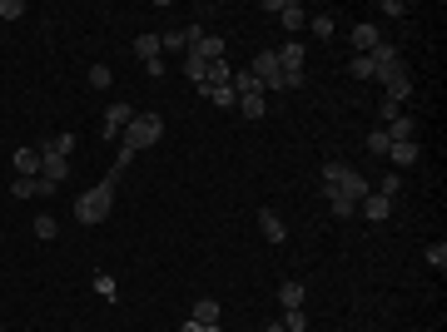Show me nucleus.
<instances>
[{
    "instance_id": "1a4fd4ad",
    "label": "nucleus",
    "mask_w": 447,
    "mask_h": 332,
    "mask_svg": "<svg viewBox=\"0 0 447 332\" xmlns=\"http://www.w3.org/2000/svg\"><path fill=\"white\" fill-rule=\"evenodd\" d=\"M378 40H383V35H378V25H368V20H358V25H353V55H368Z\"/></svg>"
},
{
    "instance_id": "a19ab883",
    "label": "nucleus",
    "mask_w": 447,
    "mask_h": 332,
    "mask_svg": "<svg viewBox=\"0 0 447 332\" xmlns=\"http://www.w3.org/2000/svg\"><path fill=\"white\" fill-rule=\"evenodd\" d=\"M263 332H283V323H268V328H263Z\"/></svg>"
},
{
    "instance_id": "aec40b11",
    "label": "nucleus",
    "mask_w": 447,
    "mask_h": 332,
    "mask_svg": "<svg viewBox=\"0 0 447 332\" xmlns=\"http://www.w3.org/2000/svg\"><path fill=\"white\" fill-rule=\"evenodd\" d=\"M194 323H199V328H219V303H214V298H199V303H194Z\"/></svg>"
},
{
    "instance_id": "f8f14e48",
    "label": "nucleus",
    "mask_w": 447,
    "mask_h": 332,
    "mask_svg": "<svg viewBox=\"0 0 447 332\" xmlns=\"http://www.w3.org/2000/svg\"><path fill=\"white\" fill-rule=\"evenodd\" d=\"M40 179L60 189V184L70 179V159H40Z\"/></svg>"
},
{
    "instance_id": "2f4dec72",
    "label": "nucleus",
    "mask_w": 447,
    "mask_h": 332,
    "mask_svg": "<svg viewBox=\"0 0 447 332\" xmlns=\"http://www.w3.org/2000/svg\"><path fill=\"white\" fill-rule=\"evenodd\" d=\"M159 45H164V50H189V30L179 25V30H169V35H164Z\"/></svg>"
},
{
    "instance_id": "4c0bfd02",
    "label": "nucleus",
    "mask_w": 447,
    "mask_h": 332,
    "mask_svg": "<svg viewBox=\"0 0 447 332\" xmlns=\"http://www.w3.org/2000/svg\"><path fill=\"white\" fill-rule=\"evenodd\" d=\"M378 10H383V15H393V20H398V15H408V5H403V0H383Z\"/></svg>"
},
{
    "instance_id": "c9c22d12",
    "label": "nucleus",
    "mask_w": 447,
    "mask_h": 332,
    "mask_svg": "<svg viewBox=\"0 0 447 332\" xmlns=\"http://www.w3.org/2000/svg\"><path fill=\"white\" fill-rule=\"evenodd\" d=\"M25 15V0H0V20H20Z\"/></svg>"
},
{
    "instance_id": "a878e982",
    "label": "nucleus",
    "mask_w": 447,
    "mask_h": 332,
    "mask_svg": "<svg viewBox=\"0 0 447 332\" xmlns=\"http://www.w3.org/2000/svg\"><path fill=\"white\" fill-rule=\"evenodd\" d=\"M95 293H100L105 303H119V283H114L110 273H95Z\"/></svg>"
},
{
    "instance_id": "2eb2a0df",
    "label": "nucleus",
    "mask_w": 447,
    "mask_h": 332,
    "mask_svg": "<svg viewBox=\"0 0 447 332\" xmlns=\"http://www.w3.org/2000/svg\"><path fill=\"white\" fill-rule=\"evenodd\" d=\"M273 55H278V65H283V70H303V60H308V50H303L298 40H288V45H283V50H273Z\"/></svg>"
},
{
    "instance_id": "b1692460",
    "label": "nucleus",
    "mask_w": 447,
    "mask_h": 332,
    "mask_svg": "<svg viewBox=\"0 0 447 332\" xmlns=\"http://www.w3.org/2000/svg\"><path fill=\"white\" fill-rule=\"evenodd\" d=\"M398 189H403V174H398V169H393V174H383V179H378V189H373V194H378V199H388V204H393V199H398Z\"/></svg>"
},
{
    "instance_id": "393cba45",
    "label": "nucleus",
    "mask_w": 447,
    "mask_h": 332,
    "mask_svg": "<svg viewBox=\"0 0 447 332\" xmlns=\"http://www.w3.org/2000/svg\"><path fill=\"white\" fill-rule=\"evenodd\" d=\"M184 75H189L194 85H204V80H209V60H199V55H184Z\"/></svg>"
},
{
    "instance_id": "bb28decb",
    "label": "nucleus",
    "mask_w": 447,
    "mask_h": 332,
    "mask_svg": "<svg viewBox=\"0 0 447 332\" xmlns=\"http://www.w3.org/2000/svg\"><path fill=\"white\" fill-rule=\"evenodd\" d=\"M110 85H114L110 65H90V90H110Z\"/></svg>"
},
{
    "instance_id": "f3484780",
    "label": "nucleus",
    "mask_w": 447,
    "mask_h": 332,
    "mask_svg": "<svg viewBox=\"0 0 447 332\" xmlns=\"http://www.w3.org/2000/svg\"><path fill=\"white\" fill-rule=\"evenodd\" d=\"M15 174L40 179V149H15Z\"/></svg>"
},
{
    "instance_id": "ea45409f",
    "label": "nucleus",
    "mask_w": 447,
    "mask_h": 332,
    "mask_svg": "<svg viewBox=\"0 0 447 332\" xmlns=\"http://www.w3.org/2000/svg\"><path fill=\"white\" fill-rule=\"evenodd\" d=\"M179 332H204V328H199V323H194V318H189V323H184V328H179Z\"/></svg>"
},
{
    "instance_id": "f704fd0d",
    "label": "nucleus",
    "mask_w": 447,
    "mask_h": 332,
    "mask_svg": "<svg viewBox=\"0 0 447 332\" xmlns=\"http://www.w3.org/2000/svg\"><path fill=\"white\" fill-rule=\"evenodd\" d=\"M368 154H378V159L388 154V129H373V134H368Z\"/></svg>"
},
{
    "instance_id": "e433bc0d",
    "label": "nucleus",
    "mask_w": 447,
    "mask_h": 332,
    "mask_svg": "<svg viewBox=\"0 0 447 332\" xmlns=\"http://www.w3.org/2000/svg\"><path fill=\"white\" fill-rule=\"evenodd\" d=\"M144 75H149V80H164V55H154V60H144Z\"/></svg>"
},
{
    "instance_id": "39448f33",
    "label": "nucleus",
    "mask_w": 447,
    "mask_h": 332,
    "mask_svg": "<svg viewBox=\"0 0 447 332\" xmlns=\"http://www.w3.org/2000/svg\"><path fill=\"white\" fill-rule=\"evenodd\" d=\"M129 124H134V110H129L124 100H119V105H110V110H105V139H114V134H124Z\"/></svg>"
},
{
    "instance_id": "423d86ee",
    "label": "nucleus",
    "mask_w": 447,
    "mask_h": 332,
    "mask_svg": "<svg viewBox=\"0 0 447 332\" xmlns=\"http://www.w3.org/2000/svg\"><path fill=\"white\" fill-rule=\"evenodd\" d=\"M75 149V134H45L40 139V159H70Z\"/></svg>"
},
{
    "instance_id": "0eeeda50",
    "label": "nucleus",
    "mask_w": 447,
    "mask_h": 332,
    "mask_svg": "<svg viewBox=\"0 0 447 332\" xmlns=\"http://www.w3.org/2000/svg\"><path fill=\"white\" fill-rule=\"evenodd\" d=\"M388 159H393L398 169H413V164H418V139H393V144H388Z\"/></svg>"
},
{
    "instance_id": "c85d7f7f",
    "label": "nucleus",
    "mask_w": 447,
    "mask_h": 332,
    "mask_svg": "<svg viewBox=\"0 0 447 332\" xmlns=\"http://www.w3.org/2000/svg\"><path fill=\"white\" fill-rule=\"evenodd\" d=\"M283 332H308V313L303 308H288L283 313Z\"/></svg>"
},
{
    "instance_id": "473e14b6",
    "label": "nucleus",
    "mask_w": 447,
    "mask_h": 332,
    "mask_svg": "<svg viewBox=\"0 0 447 332\" xmlns=\"http://www.w3.org/2000/svg\"><path fill=\"white\" fill-rule=\"evenodd\" d=\"M348 70H353V80H373V60H368V55H353Z\"/></svg>"
},
{
    "instance_id": "6ab92c4d",
    "label": "nucleus",
    "mask_w": 447,
    "mask_h": 332,
    "mask_svg": "<svg viewBox=\"0 0 447 332\" xmlns=\"http://www.w3.org/2000/svg\"><path fill=\"white\" fill-rule=\"evenodd\" d=\"M383 129H388V144H393V139H413V134H418V119H413V114H398V119L383 124Z\"/></svg>"
},
{
    "instance_id": "7ed1b4c3",
    "label": "nucleus",
    "mask_w": 447,
    "mask_h": 332,
    "mask_svg": "<svg viewBox=\"0 0 447 332\" xmlns=\"http://www.w3.org/2000/svg\"><path fill=\"white\" fill-rule=\"evenodd\" d=\"M248 70H253V80H258V90H263V95H278V90H283V65H278V55H273V50L253 55V65H248Z\"/></svg>"
},
{
    "instance_id": "20e7f679",
    "label": "nucleus",
    "mask_w": 447,
    "mask_h": 332,
    "mask_svg": "<svg viewBox=\"0 0 447 332\" xmlns=\"http://www.w3.org/2000/svg\"><path fill=\"white\" fill-rule=\"evenodd\" d=\"M268 10H273L288 30H303V25H308V10H303L298 0H268Z\"/></svg>"
},
{
    "instance_id": "72a5a7b5",
    "label": "nucleus",
    "mask_w": 447,
    "mask_h": 332,
    "mask_svg": "<svg viewBox=\"0 0 447 332\" xmlns=\"http://www.w3.org/2000/svg\"><path fill=\"white\" fill-rule=\"evenodd\" d=\"M423 258H428V263L443 273V268H447V243H428V253H423Z\"/></svg>"
},
{
    "instance_id": "f03ea898",
    "label": "nucleus",
    "mask_w": 447,
    "mask_h": 332,
    "mask_svg": "<svg viewBox=\"0 0 447 332\" xmlns=\"http://www.w3.org/2000/svg\"><path fill=\"white\" fill-rule=\"evenodd\" d=\"M159 134H164V119L159 114H134V124L124 129V149H149V144H159Z\"/></svg>"
},
{
    "instance_id": "6e6552de",
    "label": "nucleus",
    "mask_w": 447,
    "mask_h": 332,
    "mask_svg": "<svg viewBox=\"0 0 447 332\" xmlns=\"http://www.w3.org/2000/svg\"><path fill=\"white\" fill-rule=\"evenodd\" d=\"M258 228H263V238H268V243H283V238H288V223L278 219L273 209H258Z\"/></svg>"
},
{
    "instance_id": "7c9ffc66",
    "label": "nucleus",
    "mask_w": 447,
    "mask_h": 332,
    "mask_svg": "<svg viewBox=\"0 0 447 332\" xmlns=\"http://www.w3.org/2000/svg\"><path fill=\"white\" fill-rule=\"evenodd\" d=\"M308 30H313L318 40H328V35H333L338 25H333V15H308Z\"/></svg>"
},
{
    "instance_id": "dca6fc26",
    "label": "nucleus",
    "mask_w": 447,
    "mask_h": 332,
    "mask_svg": "<svg viewBox=\"0 0 447 332\" xmlns=\"http://www.w3.org/2000/svg\"><path fill=\"white\" fill-rule=\"evenodd\" d=\"M228 90H233V95H238V100H243V95H263V90H258V80H253V70H248V65H243V70H238V75H228Z\"/></svg>"
},
{
    "instance_id": "9d476101",
    "label": "nucleus",
    "mask_w": 447,
    "mask_h": 332,
    "mask_svg": "<svg viewBox=\"0 0 447 332\" xmlns=\"http://www.w3.org/2000/svg\"><path fill=\"white\" fill-rule=\"evenodd\" d=\"M10 194H15V199H35V194H40V199H45V194H55V184H45V179H25V174H20V179L10 184Z\"/></svg>"
},
{
    "instance_id": "9b49d317",
    "label": "nucleus",
    "mask_w": 447,
    "mask_h": 332,
    "mask_svg": "<svg viewBox=\"0 0 447 332\" xmlns=\"http://www.w3.org/2000/svg\"><path fill=\"white\" fill-rule=\"evenodd\" d=\"M358 214H363L368 223H383L388 214H393V204H388V199H378V194H368V199H358Z\"/></svg>"
},
{
    "instance_id": "ddd939ff",
    "label": "nucleus",
    "mask_w": 447,
    "mask_h": 332,
    "mask_svg": "<svg viewBox=\"0 0 447 332\" xmlns=\"http://www.w3.org/2000/svg\"><path fill=\"white\" fill-rule=\"evenodd\" d=\"M338 194H348V199L358 204V199H368L373 189H368V179H363L358 169H348V174H343V184H338Z\"/></svg>"
},
{
    "instance_id": "412c9836",
    "label": "nucleus",
    "mask_w": 447,
    "mask_h": 332,
    "mask_svg": "<svg viewBox=\"0 0 447 332\" xmlns=\"http://www.w3.org/2000/svg\"><path fill=\"white\" fill-rule=\"evenodd\" d=\"M408 95H413V80H408V70H398V75L388 80V95H383V100H398V105H403Z\"/></svg>"
},
{
    "instance_id": "f257e3e1",
    "label": "nucleus",
    "mask_w": 447,
    "mask_h": 332,
    "mask_svg": "<svg viewBox=\"0 0 447 332\" xmlns=\"http://www.w3.org/2000/svg\"><path fill=\"white\" fill-rule=\"evenodd\" d=\"M114 184H119V174L110 169V174H105V179L90 189V194H80V199H75V219L85 223V228H95V223L110 219V209H114Z\"/></svg>"
},
{
    "instance_id": "cd10ccee",
    "label": "nucleus",
    "mask_w": 447,
    "mask_h": 332,
    "mask_svg": "<svg viewBox=\"0 0 447 332\" xmlns=\"http://www.w3.org/2000/svg\"><path fill=\"white\" fill-rule=\"evenodd\" d=\"M55 233H60V223L50 219V214H35V238H40V243H50Z\"/></svg>"
},
{
    "instance_id": "a211bd4d",
    "label": "nucleus",
    "mask_w": 447,
    "mask_h": 332,
    "mask_svg": "<svg viewBox=\"0 0 447 332\" xmlns=\"http://www.w3.org/2000/svg\"><path fill=\"white\" fill-rule=\"evenodd\" d=\"M303 298H308V288H303V283H293V278H288V283H278V303H283V313H288V308H303Z\"/></svg>"
},
{
    "instance_id": "4468645a",
    "label": "nucleus",
    "mask_w": 447,
    "mask_h": 332,
    "mask_svg": "<svg viewBox=\"0 0 447 332\" xmlns=\"http://www.w3.org/2000/svg\"><path fill=\"white\" fill-rule=\"evenodd\" d=\"M199 95H204L209 105H219V110H233V105H238V95H233L228 85H199Z\"/></svg>"
},
{
    "instance_id": "5701e85b",
    "label": "nucleus",
    "mask_w": 447,
    "mask_h": 332,
    "mask_svg": "<svg viewBox=\"0 0 447 332\" xmlns=\"http://www.w3.org/2000/svg\"><path fill=\"white\" fill-rule=\"evenodd\" d=\"M328 209H333V219H353L358 214V204L348 194H338V189H328Z\"/></svg>"
},
{
    "instance_id": "58836bf2",
    "label": "nucleus",
    "mask_w": 447,
    "mask_h": 332,
    "mask_svg": "<svg viewBox=\"0 0 447 332\" xmlns=\"http://www.w3.org/2000/svg\"><path fill=\"white\" fill-rule=\"evenodd\" d=\"M378 110H383V119H388V124H393V119H398V114H403V105H398V100H383V105H378Z\"/></svg>"
},
{
    "instance_id": "c756f323",
    "label": "nucleus",
    "mask_w": 447,
    "mask_h": 332,
    "mask_svg": "<svg viewBox=\"0 0 447 332\" xmlns=\"http://www.w3.org/2000/svg\"><path fill=\"white\" fill-rule=\"evenodd\" d=\"M134 55H139V60H154V55H159V35H139V40H134Z\"/></svg>"
},
{
    "instance_id": "4be33fe9",
    "label": "nucleus",
    "mask_w": 447,
    "mask_h": 332,
    "mask_svg": "<svg viewBox=\"0 0 447 332\" xmlns=\"http://www.w3.org/2000/svg\"><path fill=\"white\" fill-rule=\"evenodd\" d=\"M238 114H243V119H263V114H268V100H263V95H243V100H238Z\"/></svg>"
}]
</instances>
